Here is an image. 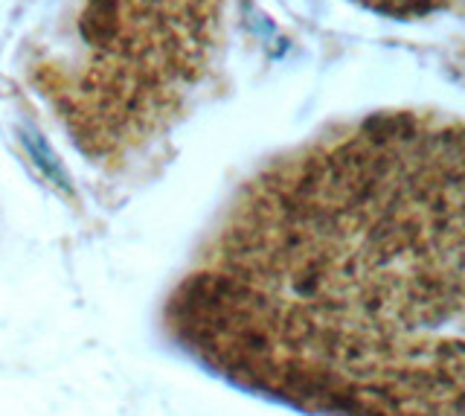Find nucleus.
<instances>
[{
	"instance_id": "obj_2",
	"label": "nucleus",
	"mask_w": 465,
	"mask_h": 416,
	"mask_svg": "<svg viewBox=\"0 0 465 416\" xmlns=\"http://www.w3.org/2000/svg\"><path fill=\"white\" fill-rule=\"evenodd\" d=\"M230 0H79L70 45L29 79L87 161L120 169L163 140L215 64Z\"/></svg>"
},
{
	"instance_id": "obj_1",
	"label": "nucleus",
	"mask_w": 465,
	"mask_h": 416,
	"mask_svg": "<svg viewBox=\"0 0 465 416\" xmlns=\"http://www.w3.org/2000/svg\"><path fill=\"white\" fill-rule=\"evenodd\" d=\"M465 132L384 111L265 163L172 294L215 376L317 416H460Z\"/></svg>"
},
{
	"instance_id": "obj_3",
	"label": "nucleus",
	"mask_w": 465,
	"mask_h": 416,
	"mask_svg": "<svg viewBox=\"0 0 465 416\" xmlns=\"http://www.w3.org/2000/svg\"><path fill=\"white\" fill-rule=\"evenodd\" d=\"M352 4L392 21H425L445 12H460L462 0H352Z\"/></svg>"
}]
</instances>
